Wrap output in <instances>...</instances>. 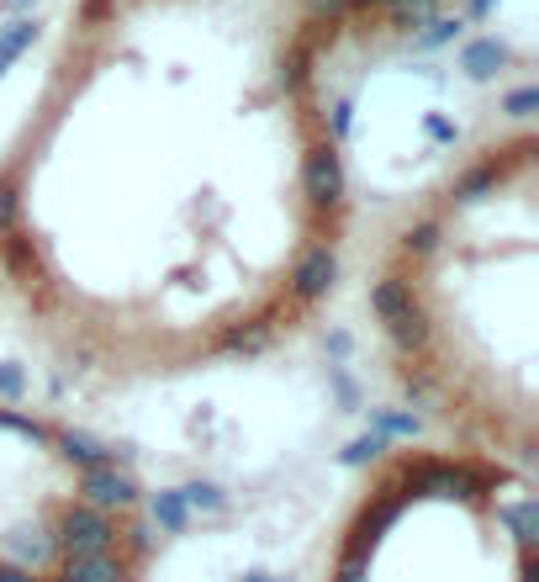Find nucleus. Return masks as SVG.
<instances>
[{"instance_id": "obj_14", "label": "nucleus", "mask_w": 539, "mask_h": 582, "mask_svg": "<svg viewBox=\"0 0 539 582\" xmlns=\"http://www.w3.org/2000/svg\"><path fill=\"white\" fill-rule=\"evenodd\" d=\"M249 582H265V578H249Z\"/></svg>"}, {"instance_id": "obj_4", "label": "nucleus", "mask_w": 539, "mask_h": 582, "mask_svg": "<svg viewBox=\"0 0 539 582\" xmlns=\"http://www.w3.org/2000/svg\"><path fill=\"white\" fill-rule=\"evenodd\" d=\"M333 276H339V260H333L329 244H312L307 254L297 260V276H291V292H297V303H318L323 292H333Z\"/></svg>"}, {"instance_id": "obj_7", "label": "nucleus", "mask_w": 539, "mask_h": 582, "mask_svg": "<svg viewBox=\"0 0 539 582\" xmlns=\"http://www.w3.org/2000/svg\"><path fill=\"white\" fill-rule=\"evenodd\" d=\"M64 456L74 460L80 471H90V466L117 460V450H112V445H101V440H90V434H64Z\"/></svg>"}, {"instance_id": "obj_8", "label": "nucleus", "mask_w": 539, "mask_h": 582, "mask_svg": "<svg viewBox=\"0 0 539 582\" xmlns=\"http://www.w3.org/2000/svg\"><path fill=\"white\" fill-rule=\"evenodd\" d=\"M185 514H191V509L180 503V492H159V498H153V520L164 524L170 535H180V529H185Z\"/></svg>"}, {"instance_id": "obj_12", "label": "nucleus", "mask_w": 539, "mask_h": 582, "mask_svg": "<svg viewBox=\"0 0 539 582\" xmlns=\"http://www.w3.org/2000/svg\"><path fill=\"white\" fill-rule=\"evenodd\" d=\"M376 424H381L387 434H413V430H418V419H413V413H376Z\"/></svg>"}, {"instance_id": "obj_5", "label": "nucleus", "mask_w": 539, "mask_h": 582, "mask_svg": "<svg viewBox=\"0 0 539 582\" xmlns=\"http://www.w3.org/2000/svg\"><path fill=\"white\" fill-rule=\"evenodd\" d=\"M122 578H127L122 561L112 551H101V556H69L59 582H122Z\"/></svg>"}, {"instance_id": "obj_3", "label": "nucleus", "mask_w": 539, "mask_h": 582, "mask_svg": "<svg viewBox=\"0 0 539 582\" xmlns=\"http://www.w3.org/2000/svg\"><path fill=\"white\" fill-rule=\"evenodd\" d=\"M301 181H307L312 207H339V196H344V170H339V153H333V144H318V149L307 153Z\"/></svg>"}, {"instance_id": "obj_9", "label": "nucleus", "mask_w": 539, "mask_h": 582, "mask_svg": "<svg viewBox=\"0 0 539 582\" xmlns=\"http://www.w3.org/2000/svg\"><path fill=\"white\" fill-rule=\"evenodd\" d=\"M180 503H185V509H228V498H222L217 488H185L180 492Z\"/></svg>"}, {"instance_id": "obj_13", "label": "nucleus", "mask_w": 539, "mask_h": 582, "mask_svg": "<svg viewBox=\"0 0 539 582\" xmlns=\"http://www.w3.org/2000/svg\"><path fill=\"white\" fill-rule=\"evenodd\" d=\"M22 387H27V376L16 366H0V398H22Z\"/></svg>"}, {"instance_id": "obj_1", "label": "nucleus", "mask_w": 539, "mask_h": 582, "mask_svg": "<svg viewBox=\"0 0 539 582\" xmlns=\"http://www.w3.org/2000/svg\"><path fill=\"white\" fill-rule=\"evenodd\" d=\"M54 546L69 556H101L117 546V524H112V514H101V509H90V503H74L59 520Z\"/></svg>"}, {"instance_id": "obj_10", "label": "nucleus", "mask_w": 539, "mask_h": 582, "mask_svg": "<svg viewBox=\"0 0 539 582\" xmlns=\"http://www.w3.org/2000/svg\"><path fill=\"white\" fill-rule=\"evenodd\" d=\"M11 217H16V185L11 175H0V233H11Z\"/></svg>"}, {"instance_id": "obj_6", "label": "nucleus", "mask_w": 539, "mask_h": 582, "mask_svg": "<svg viewBox=\"0 0 539 582\" xmlns=\"http://www.w3.org/2000/svg\"><path fill=\"white\" fill-rule=\"evenodd\" d=\"M370 307H376V318H381V323H397V318H408V312H413V286H408V281H397V276L376 281V286H370Z\"/></svg>"}, {"instance_id": "obj_11", "label": "nucleus", "mask_w": 539, "mask_h": 582, "mask_svg": "<svg viewBox=\"0 0 539 582\" xmlns=\"http://www.w3.org/2000/svg\"><path fill=\"white\" fill-rule=\"evenodd\" d=\"M376 450H387V440H381V434H370V440H355V445H349V466H365V460L376 456Z\"/></svg>"}, {"instance_id": "obj_2", "label": "nucleus", "mask_w": 539, "mask_h": 582, "mask_svg": "<svg viewBox=\"0 0 539 582\" xmlns=\"http://www.w3.org/2000/svg\"><path fill=\"white\" fill-rule=\"evenodd\" d=\"M80 492H85L90 509L112 514V509H133V498H138V482L122 471L117 460H106V466H90V471H80Z\"/></svg>"}]
</instances>
